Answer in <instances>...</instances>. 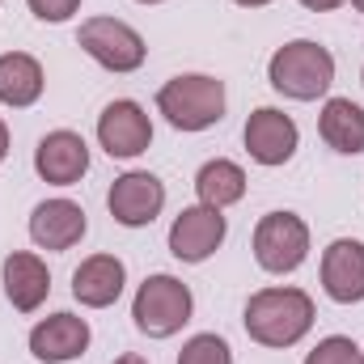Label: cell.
<instances>
[{
  "label": "cell",
  "mask_w": 364,
  "mask_h": 364,
  "mask_svg": "<svg viewBox=\"0 0 364 364\" xmlns=\"http://www.w3.org/2000/svg\"><path fill=\"white\" fill-rule=\"evenodd\" d=\"M195 191H199V203L225 212L229 203H237V199L246 195V170H242L237 161L216 157V161L199 166V174H195Z\"/></svg>",
  "instance_id": "obj_19"
},
{
  "label": "cell",
  "mask_w": 364,
  "mask_h": 364,
  "mask_svg": "<svg viewBox=\"0 0 364 364\" xmlns=\"http://www.w3.org/2000/svg\"><path fill=\"white\" fill-rule=\"evenodd\" d=\"M77 43H81V51L90 55L93 64H102L106 73H136L144 64V55H149L140 30H132L119 17H90V21H81Z\"/></svg>",
  "instance_id": "obj_6"
},
{
  "label": "cell",
  "mask_w": 364,
  "mask_h": 364,
  "mask_svg": "<svg viewBox=\"0 0 364 364\" xmlns=\"http://www.w3.org/2000/svg\"><path fill=\"white\" fill-rule=\"evenodd\" d=\"M90 348V322L77 314H51L30 331V356L43 364L77 360Z\"/></svg>",
  "instance_id": "obj_14"
},
{
  "label": "cell",
  "mask_w": 364,
  "mask_h": 364,
  "mask_svg": "<svg viewBox=\"0 0 364 364\" xmlns=\"http://www.w3.org/2000/svg\"><path fill=\"white\" fill-rule=\"evenodd\" d=\"M114 364H149V360H144V356H136V352H127V356H119Z\"/></svg>",
  "instance_id": "obj_25"
},
{
  "label": "cell",
  "mask_w": 364,
  "mask_h": 364,
  "mask_svg": "<svg viewBox=\"0 0 364 364\" xmlns=\"http://www.w3.org/2000/svg\"><path fill=\"white\" fill-rule=\"evenodd\" d=\"M360 77H364V73H360Z\"/></svg>",
  "instance_id": "obj_29"
},
{
  "label": "cell",
  "mask_w": 364,
  "mask_h": 364,
  "mask_svg": "<svg viewBox=\"0 0 364 364\" xmlns=\"http://www.w3.org/2000/svg\"><path fill=\"white\" fill-rule=\"evenodd\" d=\"M106 208H110V216H114L119 225L144 229V225H153V220L161 216V208H166V182L157 178V174H149V170H127V174H119V178L110 182Z\"/></svg>",
  "instance_id": "obj_7"
},
{
  "label": "cell",
  "mask_w": 364,
  "mask_h": 364,
  "mask_svg": "<svg viewBox=\"0 0 364 364\" xmlns=\"http://www.w3.org/2000/svg\"><path fill=\"white\" fill-rule=\"evenodd\" d=\"M318 136L343 157L364 153V110L352 97H331L318 114Z\"/></svg>",
  "instance_id": "obj_17"
},
{
  "label": "cell",
  "mask_w": 364,
  "mask_h": 364,
  "mask_svg": "<svg viewBox=\"0 0 364 364\" xmlns=\"http://www.w3.org/2000/svg\"><path fill=\"white\" fill-rule=\"evenodd\" d=\"M26 4H30V13H34L38 21H51V26L68 21V17L81 9V0H26Z\"/></svg>",
  "instance_id": "obj_22"
},
{
  "label": "cell",
  "mask_w": 364,
  "mask_h": 364,
  "mask_svg": "<svg viewBox=\"0 0 364 364\" xmlns=\"http://www.w3.org/2000/svg\"><path fill=\"white\" fill-rule=\"evenodd\" d=\"M246 335L263 348H292L314 326V296L301 288H263L246 301Z\"/></svg>",
  "instance_id": "obj_1"
},
{
  "label": "cell",
  "mask_w": 364,
  "mask_h": 364,
  "mask_svg": "<svg viewBox=\"0 0 364 364\" xmlns=\"http://www.w3.org/2000/svg\"><path fill=\"white\" fill-rule=\"evenodd\" d=\"M123 284H127L123 259H114V255H90L73 272V296L85 309H106V305H114L123 296Z\"/></svg>",
  "instance_id": "obj_15"
},
{
  "label": "cell",
  "mask_w": 364,
  "mask_h": 364,
  "mask_svg": "<svg viewBox=\"0 0 364 364\" xmlns=\"http://www.w3.org/2000/svg\"><path fill=\"white\" fill-rule=\"evenodd\" d=\"M233 4H246V9H263V4H272V0H233Z\"/></svg>",
  "instance_id": "obj_26"
},
{
  "label": "cell",
  "mask_w": 364,
  "mask_h": 364,
  "mask_svg": "<svg viewBox=\"0 0 364 364\" xmlns=\"http://www.w3.org/2000/svg\"><path fill=\"white\" fill-rule=\"evenodd\" d=\"M305 9H314V13H331V9H339V4H348V0H301Z\"/></svg>",
  "instance_id": "obj_23"
},
{
  "label": "cell",
  "mask_w": 364,
  "mask_h": 364,
  "mask_svg": "<svg viewBox=\"0 0 364 364\" xmlns=\"http://www.w3.org/2000/svg\"><path fill=\"white\" fill-rule=\"evenodd\" d=\"M4 292H9V301H13V309L34 314V309L47 301V292H51V272H47V263H43L38 255H30V250H13V255L4 259Z\"/></svg>",
  "instance_id": "obj_16"
},
{
  "label": "cell",
  "mask_w": 364,
  "mask_h": 364,
  "mask_svg": "<svg viewBox=\"0 0 364 364\" xmlns=\"http://www.w3.org/2000/svg\"><path fill=\"white\" fill-rule=\"evenodd\" d=\"M305 364H364V352L356 348V339H348V335H331V339H322Z\"/></svg>",
  "instance_id": "obj_21"
},
{
  "label": "cell",
  "mask_w": 364,
  "mask_h": 364,
  "mask_svg": "<svg viewBox=\"0 0 364 364\" xmlns=\"http://www.w3.org/2000/svg\"><path fill=\"white\" fill-rule=\"evenodd\" d=\"M140 4H161V0H140Z\"/></svg>",
  "instance_id": "obj_28"
},
{
  "label": "cell",
  "mask_w": 364,
  "mask_h": 364,
  "mask_svg": "<svg viewBox=\"0 0 364 364\" xmlns=\"http://www.w3.org/2000/svg\"><path fill=\"white\" fill-rule=\"evenodd\" d=\"M9 157V127H4V119H0V161Z\"/></svg>",
  "instance_id": "obj_24"
},
{
  "label": "cell",
  "mask_w": 364,
  "mask_h": 364,
  "mask_svg": "<svg viewBox=\"0 0 364 364\" xmlns=\"http://www.w3.org/2000/svg\"><path fill=\"white\" fill-rule=\"evenodd\" d=\"M309 259V225L296 212H267L255 225V263L272 275L296 272Z\"/></svg>",
  "instance_id": "obj_5"
},
{
  "label": "cell",
  "mask_w": 364,
  "mask_h": 364,
  "mask_svg": "<svg viewBox=\"0 0 364 364\" xmlns=\"http://www.w3.org/2000/svg\"><path fill=\"white\" fill-rule=\"evenodd\" d=\"M90 220H85V208L73 203V199H43L34 212H30V237L34 246L43 250H73L81 237H85Z\"/></svg>",
  "instance_id": "obj_13"
},
{
  "label": "cell",
  "mask_w": 364,
  "mask_h": 364,
  "mask_svg": "<svg viewBox=\"0 0 364 364\" xmlns=\"http://www.w3.org/2000/svg\"><path fill=\"white\" fill-rule=\"evenodd\" d=\"M157 110L178 132H208L225 119V81L203 73H182L157 93Z\"/></svg>",
  "instance_id": "obj_3"
},
{
  "label": "cell",
  "mask_w": 364,
  "mask_h": 364,
  "mask_svg": "<svg viewBox=\"0 0 364 364\" xmlns=\"http://www.w3.org/2000/svg\"><path fill=\"white\" fill-rule=\"evenodd\" d=\"M267 81L275 93H284L292 102H314L335 85V55L314 38L284 43L267 64Z\"/></svg>",
  "instance_id": "obj_2"
},
{
  "label": "cell",
  "mask_w": 364,
  "mask_h": 364,
  "mask_svg": "<svg viewBox=\"0 0 364 364\" xmlns=\"http://www.w3.org/2000/svg\"><path fill=\"white\" fill-rule=\"evenodd\" d=\"M242 140H246V153H250L259 166H284V161H292V153H296V144H301V132H296L292 114H284V110H275V106H259V110L246 119Z\"/></svg>",
  "instance_id": "obj_10"
},
{
  "label": "cell",
  "mask_w": 364,
  "mask_h": 364,
  "mask_svg": "<svg viewBox=\"0 0 364 364\" xmlns=\"http://www.w3.org/2000/svg\"><path fill=\"white\" fill-rule=\"evenodd\" d=\"M34 170L51 186H77L85 178V170H90V144L77 132H68V127L47 132L38 140V149H34Z\"/></svg>",
  "instance_id": "obj_11"
},
{
  "label": "cell",
  "mask_w": 364,
  "mask_h": 364,
  "mask_svg": "<svg viewBox=\"0 0 364 364\" xmlns=\"http://www.w3.org/2000/svg\"><path fill=\"white\" fill-rule=\"evenodd\" d=\"M191 309H195V296L191 288L174 279V275H149L140 288H136V301H132V318H136V331L149 335V339H170L178 335L182 326L191 322Z\"/></svg>",
  "instance_id": "obj_4"
},
{
  "label": "cell",
  "mask_w": 364,
  "mask_h": 364,
  "mask_svg": "<svg viewBox=\"0 0 364 364\" xmlns=\"http://www.w3.org/2000/svg\"><path fill=\"white\" fill-rule=\"evenodd\" d=\"M352 4H356V13H364V0H352Z\"/></svg>",
  "instance_id": "obj_27"
},
{
  "label": "cell",
  "mask_w": 364,
  "mask_h": 364,
  "mask_svg": "<svg viewBox=\"0 0 364 364\" xmlns=\"http://www.w3.org/2000/svg\"><path fill=\"white\" fill-rule=\"evenodd\" d=\"M229 225L220 216V208H208V203H195V208H182L170 225V255L178 263H203L220 250Z\"/></svg>",
  "instance_id": "obj_9"
},
{
  "label": "cell",
  "mask_w": 364,
  "mask_h": 364,
  "mask_svg": "<svg viewBox=\"0 0 364 364\" xmlns=\"http://www.w3.org/2000/svg\"><path fill=\"white\" fill-rule=\"evenodd\" d=\"M97 144H102L110 157L132 161V157H140V153L153 144V119L144 114L140 102L119 97V102H110V106L97 114Z\"/></svg>",
  "instance_id": "obj_8"
},
{
  "label": "cell",
  "mask_w": 364,
  "mask_h": 364,
  "mask_svg": "<svg viewBox=\"0 0 364 364\" xmlns=\"http://www.w3.org/2000/svg\"><path fill=\"white\" fill-rule=\"evenodd\" d=\"M178 364H233V352L220 335H195L182 343Z\"/></svg>",
  "instance_id": "obj_20"
},
{
  "label": "cell",
  "mask_w": 364,
  "mask_h": 364,
  "mask_svg": "<svg viewBox=\"0 0 364 364\" xmlns=\"http://www.w3.org/2000/svg\"><path fill=\"white\" fill-rule=\"evenodd\" d=\"M322 288L335 305L364 301V242L339 237L322 250Z\"/></svg>",
  "instance_id": "obj_12"
},
{
  "label": "cell",
  "mask_w": 364,
  "mask_h": 364,
  "mask_svg": "<svg viewBox=\"0 0 364 364\" xmlns=\"http://www.w3.org/2000/svg\"><path fill=\"white\" fill-rule=\"evenodd\" d=\"M43 85H47V77H43V64L34 55H26V51L0 55V102L4 106H13V110L34 106L43 97Z\"/></svg>",
  "instance_id": "obj_18"
}]
</instances>
